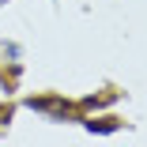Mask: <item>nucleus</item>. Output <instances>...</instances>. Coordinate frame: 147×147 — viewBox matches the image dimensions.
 Wrapping results in <instances>:
<instances>
[{"label": "nucleus", "instance_id": "nucleus-1", "mask_svg": "<svg viewBox=\"0 0 147 147\" xmlns=\"http://www.w3.org/2000/svg\"><path fill=\"white\" fill-rule=\"evenodd\" d=\"M30 109H38V113H45V117H53V121H72L76 117V106L68 102V98H30Z\"/></svg>", "mask_w": 147, "mask_h": 147}, {"label": "nucleus", "instance_id": "nucleus-2", "mask_svg": "<svg viewBox=\"0 0 147 147\" xmlns=\"http://www.w3.org/2000/svg\"><path fill=\"white\" fill-rule=\"evenodd\" d=\"M87 128H91V132H113V128H117V121H106V117H98V121H87Z\"/></svg>", "mask_w": 147, "mask_h": 147}]
</instances>
